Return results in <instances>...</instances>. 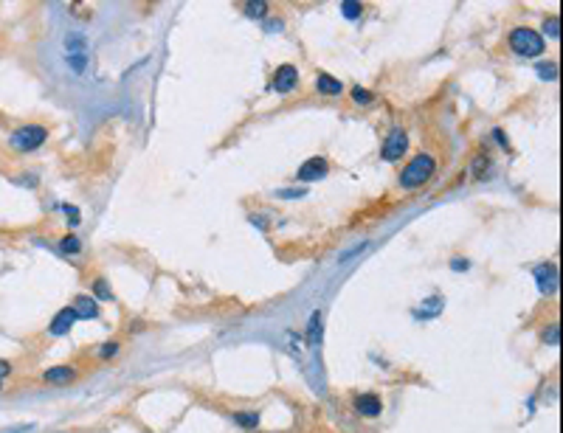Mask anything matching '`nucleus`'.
<instances>
[{
	"label": "nucleus",
	"mask_w": 563,
	"mask_h": 433,
	"mask_svg": "<svg viewBox=\"0 0 563 433\" xmlns=\"http://www.w3.org/2000/svg\"><path fill=\"white\" fill-rule=\"evenodd\" d=\"M437 172V161H434V155L423 152L417 155V158H411L403 172H400V189L411 192V189H420V186H426Z\"/></svg>",
	"instance_id": "1"
},
{
	"label": "nucleus",
	"mask_w": 563,
	"mask_h": 433,
	"mask_svg": "<svg viewBox=\"0 0 563 433\" xmlns=\"http://www.w3.org/2000/svg\"><path fill=\"white\" fill-rule=\"evenodd\" d=\"M507 45L513 54L518 56H541L547 51V40L538 34L536 28H527V25H518L510 31V37H507Z\"/></svg>",
	"instance_id": "2"
},
{
	"label": "nucleus",
	"mask_w": 563,
	"mask_h": 433,
	"mask_svg": "<svg viewBox=\"0 0 563 433\" xmlns=\"http://www.w3.org/2000/svg\"><path fill=\"white\" fill-rule=\"evenodd\" d=\"M65 59L74 74H85L87 71V56H91V45H87V37L79 34V31H71V34H65Z\"/></svg>",
	"instance_id": "3"
},
{
	"label": "nucleus",
	"mask_w": 563,
	"mask_h": 433,
	"mask_svg": "<svg viewBox=\"0 0 563 433\" xmlns=\"http://www.w3.org/2000/svg\"><path fill=\"white\" fill-rule=\"evenodd\" d=\"M45 138H48V130L43 124H25V127H20L9 135V146L17 152H34L45 144Z\"/></svg>",
	"instance_id": "4"
},
{
	"label": "nucleus",
	"mask_w": 563,
	"mask_h": 433,
	"mask_svg": "<svg viewBox=\"0 0 563 433\" xmlns=\"http://www.w3.org/2000/svg\"><path fill=\"white\" fill-rule=\"evenodd\" d=\"M406 152H408V135H406V130L395 127V130L386 135V141H383L380 155H383V161H386V164H395V161L403 158Z\"/></svg>",
	"instance_id": "5"
},
{
	"label": "nucleus",
	"mask_w": 563,
	"mask_h": 433,
	"mask_svg": "<svg viewBox=\"0 0 563 433\" xmlns=\"http://www.w3.org/2000/svg\"><path fill=\"white\" fill-rule=\"evenodd\" d=\"M532 278H536L541 296H555L558 293V265H552V262L536 265L532 267Z\"/></svg>",
	"instance_id": "6"
},
{
	"label": "nucleus",
	"mask_w": 563,
	"mask_h": 433,
	"mask_svg": "<svg viewBox=\"0 0 563 433\" xmlns=\"http://www.w3.org/2000/svg\"><path fill=\"white\" fill-rule=\"evenodd\" d=\"M330 172V164L327 158H321V155H316V158L305 161L299 166V172H296V180H302V183H316V180H324Z\"/></svg>",
	"instance_id": "7"
},
{
	"label": "nucleus",
	"mask_w": 563,
	"mask_h": 433,
	"mask_svg": "<svg viewBox=\"0 0 563 433\" xmlns=\"http://www.w3.org/2000/svg\"><path fill=\"white\" fill-rule=\"evenodd\" d=\"M76 321H79V315H76V309H74V307L59 309V313L54 315V321L48 324V335H51V337H63V335L71 332V326H74Z\"/></svg>",
	"instance_id": "8"
},
{
	"label": "nucleus",
	"mask_w": 563,
	"mask_h": 433,
	"mask_svg": "<svg viewBox=\"0 0 563 433\" xmlns=\"http://www.w3.org/2000/svg\"><path fill=\"white\" fill-rule=\"evenodd\" d=\"M271 87L276 93H293L296 87H299V71H296L293 65H279L276 74H274Z\"/></svg>",
	"instance_id": "9"
},
{
	"label": "nucleus",
	"mask_w": 563,
	"mask_h": 433,
	"mask_svg": "<svg viewBox=\"0 0 563 433\" xmlns=\"http://www.w3.org/2000/svg\"><path fill=\"white\" fill-rule=\"evenodd\" d=\"M352 408L358 411L361 417H366V419H375L383 411V402H380L377 394H358V397H355V402H352Z\"/></svg>",
	"instance_id": "10"
},
{
	"label": "nucleus",
	"mask_w": 563,
	"mask_h": 433,
	"mask_svg": "<svg viewBox=\"0 0 563 433\" xmlns=\"http://www.w3.org/2000/svg\"><path fill=\"white\" fill-rule=\"evenodd\" d=\"M76 377L79 375H76L74 366H54L43 375V383H48V386H71Z\"/></svg>",
	"instance_id": "11"
},
{
	"label": "nucleus",
	"mask_w": 563,
	"mask_h": 433,
	"mask_svg": "<svg viewBox=\"0 0 563 433\" xmlns=\"http://www.w3.org/2000/svg\"><path fill=\"white\" fill-rule=\"evenodd\" d=\"M442 307H445V298L442 296H428L417 309H414V318H420V321H431L442 313Z\"/></svg>",
	"instance_id": "12"
},
{
	"label": "nucleus",
	"mask_w": 563,
	"mask_h": 433,
	"mask_svg": "<svg viewBox=\"0 0 563 433\" xmlns=\"http://www.w3.org/2000/svg\"><path fill=\"white\" fill-rule=\"evenodd\" d=\"M74 309H76V315L85 318V321H93V318L99 315V304H96V298H91V296H79V298L74 301Z\"/></svg>",
	"instance_id": "13"
},
{
	"label": "nucleus",
	"mask_w": 563,
	"mask_h": 433,
	"mask_svg": "<svg viewBox=\"0 0 563 433\" xmlns=\"http://www.w3.org/2000/svg\"><path fill=\"white\" fill-rule=\"evenodd\" d=\"M316 90L324 93V96H341V93H344V85H341L335 76H330V74H318V79H316Z\"/></svg>",
	"instance_id": "14"
},
{
	"label": "nucleus",
	"mask_w": 563,
	"mask_h": 433,
	"mask_svg": "<svg viewBox=\"0 0 563 433\" xmlns=\"http://www.w3.org/2000/svg\"><path fill=\"white\" fill-rule=\"evenodd\" d=\"M307 344H313V346H318L321 344V337H324V326H321V309H316V313L310 315V321H307Z\"/></svg>",
	"instance_id": "15"
},
{
	"label": "nucleus",
	"mask_w": 563,
	"mask_h": 433,
	"mask_svg": "<svg viewBox=\"0 0 563 433\" xmlns=\"http://www.w3.org/2000/svg\"><path fill=\"white\" fill-rule=\"evenodd\" d=\"M56 251H59V254H65V256H76V254L82 251V242H79V236L68 234V236H63V239L56 242Z\"/></svg>",
	"instance_id": "16"
},
{
	"label": "nucleus",
	"mask_w": 563,
	"mask_h": 433,
	"mask_svg": "<svg viewBox=\"0 0 563 433\" xmlns=\"http://www.w3.org/2000/svg\"><path fill=\"white\" fill-rule=\"evenodd\" d=\"M234 422L240 428H245V430H254V428H259V414L256 411H236Z\"/></svg>",
	"instance_id": "17"
},
{
	"label": "nucleus",
	"mask_w": 563,
	"mask_h": 433,
	"mask_svg": "<svg viewBox=\"0 0 563 433\" xmlns=\"http://www.w3.org/2000/svg\"><path fill=\"white\" fill-rule=\"evenodd\" d=\"M536 74H538L541 82H555L558 79V62H538Z\"/></svg>",
	"instance_id": "18"
},
{
	"label": "nucleus",
	"mask_w": 563,
	"mask_h": 433,
	"mask_svg": "<svg viewBox=\"0 0 563 433\" xmlns=\"http://www.w3.org/2000/svg\"><path fill=\"white\" fill-rule=\"evenodd\" d=\"M243 12L251 17V20H265V14H268V3L265 0H254V3H245Z\"/></svg>",
	"instance_id": "19"
},
{
	"label": "nucleus",
	"mask_w": 563,
	"mask_h": 433,
	"mask_svg": "<svg viewBox=\"0 0 563 433\" xmlns=\"http://www.w3.org/2000/svg\"><path fill=\"white\" fill-rule=\"evenodd\" d=\"M93 296H96L99 301H113V298H115L113 290H110V285L104 282V278H96V282H93Z\"/></svg>",
	"instance_id": "20"
},
{
	"label": "nucleus",
	"mask_w": 563,
	"mask_h": 433,
	"mask_svg": "<svg viewBox=\"0 0 563 433\" xmlns=\"http://www.w3.org/2000/svg\"><path fill=\"white\" fill-rule=\"evenodd\" d=\"M541 340H544V344H549V346H558V344H560V326H558V324L544 326V329H541Z\"/></svg>",
	"instance_id": "21"
},
{
	"label": "nucleus",
	"mask_w": 563,
	"mask_h": 433,
	"mask_svg": "<svg viewBox=\"0 0 563 433\" xmlns=\"http://www.w3.org/2000/svg\"><path fill=\"white\" fill-rule=\"evenodd\" d=\"M341 14H344L346 20H358V17L364 14V6L355 3V0H349V3H341Z\"/></svg>",
	"instance_id": "22"
},
{
	"label": "nucleus",
	"mask_w": 563,
	"mask_h": 433,
	"mask_svg": "<svg viewBox=\"0 0 563 433\" xmlns=\"http://www.w3.org/2000/svg\"><path fill=\"white\" fill-rule=\"evenodd\" d=\"M59 211H63V214L68 216V225H71V228H79V223H82V214H79V208H76V206H59Z\"/></svg>",
	"instance_id": "23"
},
{
	"label": "nucleus",
	"mask_w": 563,
	"mask_h": 433,
	"mask_svg": "<svg viewBox=\"0 0 563 433\" xmlns=\"http://www.w3.org/2000/svg\"><path fill=\"white\" fill-rule=\"evenodd\" d=\"M544 34L552 37V40L560 37V20H558V17H547V20H544ZM544 34H541V37H544Z\"/></svg>",
	"instance_id": "24"
},
{
	"label": "nucleus",
	"mask_w": 563,
	"mask_h": 433,
	"mask_svg": "<svg viewBox=\"0 0 563 433\" xmlns=\"http://www.w3.org/2000/svg\"><path fill=\"white\" fill-rule=\"evenodd\" d=\"M490 169V158H485V155H479V158L476 161H473V177H485V172Z\"/></svg>",
	"instance_id": "25"
},
{
	"label": "nucleus",
	"mask_w": 563,
	"mask_h": 433,
	"mask_svg": "<svg viewBox=\"0 0 563 433\" xmlns=\"http://www.w3.org/2000/svg\"><path fill=\"white\" fill-rule=\"evenodd\" d=\"M352 99H355V104H372V93L364 87H352Z\"/></svg>",
	"instance_id": "26"
},
{
	"label": "nucleus",
	"mask_w": 563,
	"mask_h": 433,
	"mask_svg": "<svg viewBox=\"0 0 563 433\" xmlns=\"http://www.w3.org/2000/svg\"><path fill=\"white\" fill-rule=\"evenodd\" d=\"M118 352H122V346H118V344H113V340H110V344H104L102 349H99V357L102 360H113Z\"/></svg>",
	"instance_id": "27"
},
{
	"label": "nucleus",
	"mask_w": 563,
	"mask_h": 433,
	"mask_svg": "<svg viewBox=\"0 0 563 433\" xmlns=\"http://www.w3.org/2000/svg\"><path fill=\"white\" fill-rule=\"evenodd\" d=\"M265 31H271V34H276V31H285L282 17H268V20H265Z\"/></svg>",
	"instance_id": "28"
},
{
	"label": "nucleus",
	"mask_w": 563,
	"mask_h": 433,
	"mask_svg": "<svg viewBox=\"0 0 563 433\" xmlns=\"http://www.w3.org/2000/svg\"><path fill=\"white\" fill-rule=\"evenodd\" d=\"M305 195H307V189H279V197H285V200H299Z\"/></svg>",
	"instance_id": "29"
},
{
	"label": "nucleus",
	"mask_w": 563,
	"mask_h": 433,
	"mask_svg": "<svg viewBox=\"0 0 563 433\" xmlns=\"http://www.w3.org/2000/svg\"><path fill=\"white\" fill-rule=\"evenodd\" d=\"M9 375H12V363H9V360H0V383H3Z\"/></svg>",
	"instance_id": "30"
},
{
	"label": "nucleus",
	"mask_w": 563,
	"mask_h": 433,
	"mask_svg": "<svg viewBox=\"0 0 563 433\" xmlns=\"http://www.w3.org/2000/svg\"><path fill=\"white\" fill-rule=\"evenodd\" d=\"M451 267H454L456 273H465V270L470 267V262H467V259H454V262H451Z\"/></svg>",
	"instance_id": "31"
},
{
	"label": "nucleus",
	"mask_w": 563,
	"mask_h": 433,
	"mask_svg": "<svg viewBox=\"0 0 563 433\" xmlns=\"http://www.w3.org/2000/svg\"><path fill=\"white\" fill-rule=\"evenodd\" d=\"M493 138H496V141H498L501 146H505V149L510 146V144H507V138H505V133H501V130H493Z\"/></svg>",
	"instance_id": "32"
},
{
	"label": "nucleus",
	"mask_w": 563,
	"mask_h": 433,
	"mask_svg": "<svg viewBox=\"0 0 563 433\" xmlns=\"http://www.w3.org/2000/svg\"><path fill=\"white\" fill-rule=\"evenodd\" d=\"M0 388H3V383H0Z\"/></svg>",
	"instance_id": "33"
}]
</instances>
